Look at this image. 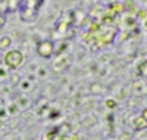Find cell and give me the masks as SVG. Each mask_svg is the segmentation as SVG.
I'll return each mask as SVG.
<instances>
[{
  "label": "cell",
  "mask_w": 147,
  "mask_h": 140,
  "mask_svg": "<svg viewBox=\"0 0 147 140\" xmlns=\"http://www.w3.org/2000/svg\"><path fill=\"white\" fill-rule=\"evenodd\" d=\"M24 60V55L19 52V50H9V52L5 55V62L6 65L10 68H18Z\"/></svg>",
  "instance_id": "obj_1"
},
{
  "label": "cell",
  "mask_w": 147,
  "mask_h": 140,
  "mask_svg": "<svg viewBox=\"0 0 147 140\" xmlns=\"http://www.w3.org/2000/svg\"><path fill=\"white\" fill-rule=\"evenodd\" d=\"M53 52H55V49H53V43L50 40H43L37 46V53L41 58H50L53 55Z\"/></svg>",
  "instance_id": "obj_2"
},
{
  "label": "cell",
  "mask_w": 147,
  "mask_h": 140,
  "mask_svg": "<svg viewBox=\"0 0 147 140\" xmlns=\"http://www.w3.org/2000/svg\"><path fill=\"white\" fill-rule=\"evenodd\" d=\"M9 44H10V39H9L7 35H5L3 39L0 40V47H7Z\"/></svg>",
  "instance_id": "obj_3"
}]
</instances>
